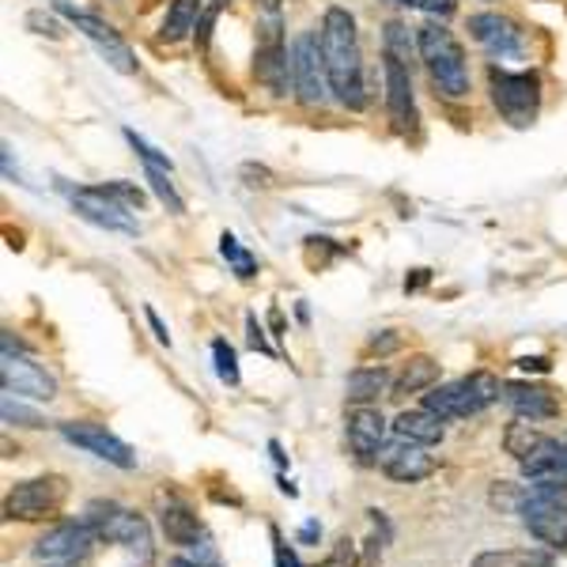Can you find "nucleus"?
<instances>
[{"label":"nucleus","mask_w":567,"mask_h":567,"mask_svg":"<svg viewBox=\"0 0 567 567\" xmlns=\"http://www.w3.org/2000/svg\"><path fill=\"white\" fill-rule=\"evenodd\" d=\"M246 333H250V349H258V352H272L269 349V341H265V329L258 326V318H246Z\"/></svg>","instance_id":"obj_39"},{"label":"nucleus","mask_w":567,"mask_h":567,"mask_svg":"<svg viewBox=\"0 0 567 567\" xmlns=\"http://www.w3.org/2000/svg\"><path fill=\"white\" fill-rule=\"evenodd\" d=\"M231 4V0H208V8L200 12V23H197V45L205 50L208 45V34H213V23H216V16L224 12V8Z\"/></svg>","instance_id":"obj_36"},{"label":"nucleus","mask_w":567,"mask_h":567,"mask_svg":"<svg viewBox=\"0 0 567 567\" xmlns=\"http://www.w3.org/2000/svg\"><path fill=\"white\" fill-rule=\"evenodd\" d=\"M465 393H470V405L473 413H481V409H488L492 401L499 398V379L492 371H473L470 379H462Z\"/></svg>","instance_id":"obj_28"},{"label":"nucleus","mask_w":567,"mask_h":567,"mask_svg":"<svg viewBox=\"0 0 567 567\" xmlns=\"http://www.w3.org/2000/svg\"><path fill=\"white\" fill-rule=\"evenodd\" d=\"M254 72H258V80L269 91H277V95H284L291 84V58L288 50H284V34H280V16L269 12V20L261 23V39H258V65H254Z\"/></svg>","instance_id":"obj_14"},{"label":"nucleus","mask_w":567,"mask_h":567,"mask_svg":"<svg viewBox=\"0 0 567 567\" xmlns=\"http://www.w3.org/2000/svg\"><path fill=\"white\" fill-rule=\"evenodd\" d=\"M398 344H401V341L390 333V337H371V344H368V349H371V352H393V349H398Z\"/></svg>","instance_id":"obj_42"},{"label":"nucleus","mask_w":567,"mask_h":567,"mask_svg":"<svg viewBox=\"0 0 567 567\" xmlns=\"http://www.w3.org/2000/svg\"><path fill=\"white\" fill-rule=\"evenodd\" d=\"M144 318H148V326L155 329V341H159V344H167V349H171V333H167V326L159 322V315H155V310L148 307V310H144Z\"/></svg>","instance_id":"obj_40"},{"label":"nucleus","mask_w":567,"mask_h":567,"mask_svg":"<svg viewBox=\"0 0 567 567\" xmlns=\"http://www.w3.org/2000/svg\"><path fill=\"white\" fill-rule=\"evenodd\" d=\"M84 523L95 529L99 542H114L122 545L125 553H130V560L136 567H148L155 560V545H152V529L144 523V515H136V511L122 507V503L114 499H95L87 503L84 511Z\"/></svg>","instance_id":"obj_3"},{"label":"nucleus","mask_w":567,"mask_h":567,"mask_svg":"<svg viewBox=\"0 0 567 567\" xmlns=\"http://www.w3.org/2000/svg\"><path fill=\"white\" fill-rule=\"evenodd\" d=\"M344 439H349V451L360 465L379 462L382 439H386V420L374 405H352L349 420H344Z\"/></svg>","instance_id":"obj_15"},{"label":"nucleus","mask_w":567,"mask_h":567,"mask_svg":"<svg viewBox=\"0 0 567 567\" xmlns=\"http://www.w3.org/2000/svg\"><path fill=\"white\" fill-rule=\"evenodd\" d=\"M537 560H529L526 553H481L473 567H534Z\"/></svg>","instance_id":"obj_35"},{"label":"nucleus","mask_w":567,"mask_h":567,"mask_svg":"<svg viewBox=\"0 0 567 567\" xmlns=\"http://www.w3.org/2000/svg\"><path fill=\"white\" fill-rule=\"evenodd\" d=\"M390 390V371L386 368H355L349 374V401L352 405H371Z\"/></svg>","instance_id":"obj_23"},{"label":"nucleus","mask_w":567,"mask_h":567,"mask_svg":"<svg viewBox=\"0 0 567 567\" xmlns=\"http://www.w3.org/2000/svg\"><path fill=\"white\" fill-rule=\"evenodd\" d=\"M526 371H548V360H523Z\"/></svg>","instance_id":"obj_43"},{"label":"nucleus","mask_w":567,"mask_h":567,"mask_svg":"<svg viewBox=\"0 0 567 567\" xmlns=\"http://www.w3.org/2000/svg\"><path fill=\"white\" fill-rule=\"evenodd\" d=\"M58 432L65 435L72 446H80V451L117 465V470H133L136 465V454L114 432H106L103 424H91V420H65V424H58Z\"/></svg>","instance_id":"obj_12"},{"label":"nucleus","mask_w":567,"mask_h":567,"mask_svg":"<svg viewBox=\"0 0 567 567\" xmlns=\"http://www.w3.org/2000/svg\"><path fill=\"white\" fill-rule=\"evenodd\" d=\"M69 200L80 219L103 227V231L141 235V219H136L133 208H125L122 200H114L103 186H76V189H69Z\"/></svg>","instance_id":"obj_9"},{"label":"nucleus","mask_w":567,"mask_h":567,"mask_svg":"<svg viewBox=\"0 0 567 567\" xmlns=\"http://www.w3.org/2000/svg\"><path fill=\"white\" fill-rule=\"evenodd\" d=\"M545 439H548V435H545V432H537L534 420H523V416H518L515 424H511L507 432H503V446H507V454H511L515 462H526L529 454H534L537 446L545 443Z\"/></svg>","instance_id":"obj_26"},{"label":"nucleus","mask_w":567,"mask_h":567,"mask_svg":"<svg viewBox=\"0 0 567 567\" xmlns=\"http://www.w3.org/2000/svg\"><path fill=\"white\" fill-rule=\"evenodd\" d=\"M291 87H296V99L303 106H326V99L333 95L318 31H303L291 45Z\"/></svg>","instance_id":"obj_6"},{"label":"nucleus","mask_w":567,"mask_h":567,"mask_svg":"<svg viewBox=\"0 0 567 567\" xmlns=\"http://www.w3.org/2000/svg\"><path fill=\"white\" fill-rule=\"evenodd\" d=\"M103 189L114 200H122L125 208H133V213H141L144 200H148V197H144V189L136 186V182H122V178H117V182H103Z\"/></svg>","instance_id":"obj_34"},{"label":"nucleus","mask_w":567,"mask_h":567,"mask_svg":"<svg viewBox=\"0 0 567 567\" xmlns=\"http://www.w3.org/2000/svg\"><path fill=\"white\" fill-rule=\"evenodd\" d=\"M277 567H303V564H299V556L291 553V548L280 542V537H277Z\"/></svg>","instance_id":"obj_41"},{"label":"nucleus","mask_w":567,"mask_h":567,"mask_svg":"<svg viewBox=\"0 0 567 567\" xmlns=\"http://www.w3.org/2000/svg\"><path fill=\"white\" fill-rule=\"evenodd\" d=\"M382 58L405 61L413 69V39H409V27L401 20H390L386 31H382Z\"/></svg>","instance_id":"obj_29"},{"label":"nucleus","mask_w":567,"mask_h":567,"mask_svg":"<svg viewBox=\"0 0 567 567\" xmlns=\"http://www.w3.org/2000/svg\"><path fill=\"white\" fill-rule=\"evenodd\" d=\"M420 409L435 413L439 420H465V416H473L470 393H465L462 382H446V386L424 390V405H420Z\"/></svg>","instance_id":"obj_22"},{"label":"nucleus","mask_w":567,"mask_h":567,"mask_svg":"<svg viewBox=\"0 0 567 567\" xmlns=\"http://www.w3.org/2000/svg\"><path fill=\"white\" fill-rule=\"evenodd\" d=\"M398 4L420 8V12H427V16H451L454 12V0H398Z\"/></svg>","instance_id":"obj_38"},{"label":"nucleus","mask_w":567,"mask_h":567,"mask_svg":"<svg viewBox=\"0 0 567 567\" xmlns=\"http://www.w3.org/2000/svg\"><path fill=\"white\" fill-rule=\"evenodd\" d=\"M315 537H318V526H315V523H307V526H303V542H315Z\"/></svg>","instance_id":"obj_44"},{"label":"nucleus","mask_w":567,"mask_h":567,"mask_svg":"<svg viewBox=\"0 0 567 567\" xmlns=\"http://www.w3.org/2000/svg\"><path fill=\"white\" fill-rule=\"evenodd\" d=\"M219 254H224V261L231 265V272L239 280H254V277H258V258H254V254L246 250V246L235 239L231 231L219 235Z\"/></svg>","instance_id":"obj_27"},{"label":"nucleus","mask_w":567,"mask_h":567,"mask_svg":"<svg viewBox=\"0 0 567 567\" xmlns=\"http://www.w3.org/2000/svg\"><path fill=\"white\" fill-rule=\"evenodd\" d=\"M382 80H386V114L398 133H416L420 110L413 95V69L405 61L382 58Z\"/></svg>","instance_id":"obj_13"},{"label":"nucleus","mask_w":567,"mask_h":567,"mask_svg":"<svg viewBox=\"0 0 567 567\" xmlns=\"http://www.w3.org/2000/svg\"><path fill=\"white\" fill-rule=\"evenodd\" d=\"M318 567H355V545L349 542V537H341V542L329 548V556Z\"/></svg>","instance_id":"obj_37"},{"label":"nucleus","mask_w":567,"mask_h":567,"mask_svg":"<svg viewBox=\"0 0 567 567\" xmlns=\"http://www.w3.org/2000/svg\"><path fill=\"white\" fill-rule=\"evenodd\" d=\"M379 465H382V473L398 484H416V481H427L435 473L432 454H427L420 443H409V439H401V443H393L390 451H382Z\"/></svg>","instance_id":"obj_18"},{"label":"nucleus","mask_w":567,"mask_h":567,"mask_svg":"<svg viewBox=\"0 0 567 567\" xmlns=\"http://www.w3.org/2000/svg\"><path fill=\"white\" fill-rule=\"evenodd\" d=\"M393 435L409 439V443H420V446H435V443H443L446 427H443V420L435 413H427V409H405V413H398V420H393Z\"/></svg>","instance_id":"obj_21"},{"label":"nucleus","mask_w":567,"mask_h":567,"mask_svg":"<svg viewBox=\"0 0 567 567\" xmlns=\"http://www.w3.org/2000/svg\"><path fill=\"white\" fill-rule=\"evenodd\" d=\"M95 542L99 537L87 523H61L34 542V560H42L50 567H72V564L87 560Z\"/></svg>","instance_id":"obj_10"},{"label":"nucleus","mask_w":567,"mask_h":567,"mask_svg":"<svg viewBox=\"0 0 567 567\" xmlns=\"http://www.w3.org/2000/svg\"><path fill=\"white\" fill-rule=\"evenodd\" d=\"M159 526L167 534L171 545H182V548H194L200 537V523L197 515L189 511V503H182L178 496H163L159 499Z\"/></svg>","instance_id":"obj_20"},{"label":"nucleus","mask_w":567,"mask_h":567,"mask_svg":"<svg viewBox=\"0 0 567 567\" xmlns=\"http://www.w3.org/2000/svg\"><path fill=\"white\" fill-rule=\"evenodd\" d=\"M125 141L133 144V152L144 159V167H159V171H175V163H171V155L167 152H159V148H152L148 141H144L141 133H133V130H125Z\"/></svg>","instance_id":"obj_32"},{"label":"nucleus","mask_w":567,"mask_h":567,"mask_svg":"<svg viewBox=\"0 0 567 567\" xmlns=\"http://www.w3.org/2000/svg\"><path fill=\"white\" fill-rule=\"evenodd\" d=\"M69 499V481L50 473V477H31L20 481L4 496V518L8 523H42L53 518Z\"/></svg>","instance_id":"obj_5"},{"label":"nucleus","mask_w":567,"mask_h":567,"mask_svg":"<svg viewBox=\"0 0 567 567\" xmlns=\"http://www.w3.org/2000/svg\"><path fill=\"white\" fill-rule=\"evenodd\" d=\"M200 23V0H171V12L159 27L163 42H182Z\"/></svg>","instance_id":"obj_25"},{"label":"nucleus","mask_w":567,"mask_h":567,"mask_svg":"<svg viewBox=\"0 0 567 567\" xmlns=\"http://www.w3.org/2000/svg\"><path fill=\"white\" fill-rule=\"evenodd\" d=\"M416 50L424 61L427 76H432L435 91L451 103L470 99V61H465L462 42L446 31L443 23H424L416 31Z\"/></svg>","instance_id":"obj_2"},{"label":"nucleus","mask_w":567,"mask_h":567,"mask_svg":"<svg viewBox=\"0 0 567 567\" xmlns=\"http://www.w3.org/2000/svg\"><path fill=\"white\" fill-rule=\"evenodd\" d=\"M488 91L492 103L503 114V122H511L515 130L537 122V110H542V80L534 72H507L492 69L488 72Z\"/></svg>","instance_id":"obj_4"},{"label":"nucleus","mask_w":567,"mask_h":567,"mask_svg":"<svg viewBox=\"0 0 567 567\" xmlns=\"http://www.w3.org/2000/svg\"><path fill=\"white\" fill-rule=\"evenodd\" d=\"M503 401L515 409V416L534 420V424L560 413V401L553 398V390L537 386V382H511V386H503Z\"/></svg>","instance_id":"obj_19"},{"label":"nucleus","mask_w":567,"mask_h":567,"mask_svg":"<svg viewBox=\"0 0 567 567\" xmlns=\"http://www.w3.org/2000/svg\"><path fill=\"white\" fill-rule=\"evenodd\" d=\"M0 413H4V424H20V427H42L45 424L39 413H31V409H23L20 401H16V393H4Z\"/></svg>","instance_id":"obj_33"},{"label":"nucleus","mask_w":567,"mask_h":567,"mask_svg":"<svg viewBox=\"0 0 567 567\" xmlns=\"http://www.w3.org/2000/svg\"><path fill=\"white\" fill-rule=\"evenodd\" d=\"M526 529L548 548H567V503H560L556 488H537L523 503Z\"/></svg>","instance_id":"obj_11"},{"label":"nucleus","mask_w":567,"mask_h":567,"mask_svg":"<svg viewBox=\"0 0 567 567\" xmlns=\"http://www.w3.org/2000/svg\"><path fill=\"white\" fill-rule=\"evenodd\" d=\"M322 58L329 72L333 99L349 110L368 106V84H363V53H360V31L349 8H326L322 16Z\"/></svg>","instance_id":"obj_1"},{"label":"nucleus","mask_w":567,"mask_h":567,"mask_svg":"<svg viewBox=\"0 0 567 567\" xmlns=\"http://www.w3.org/2000/svg\"><path fill=\"white\" fill-rule=\"evenodd\" d=\"M439 379V363L432 355H413V360L405 363V371L398 374V382H393V393L398 398H405V393H424L432 390Z\"/></svg>","instance_id":"obj_24"},{"label":"nucleus","mask_w":567,"mask_h":567,"mask_svg":"<svg viewBox=\"0 0 567 567\" xmlns=\"http://www.w3.org/2000/svg\"><path fill=\"white\" fill-rule=\"evenodd\" d=\"M0 382H4V393H16V398H31V401L58 398V379L42 363H34L31 355L12 349L8 337H4V355H0Z\"/></svg>","instance_id":"obj_8"},{"label":"nucleus","mask_w":567,"mask_h":567,"mask_svg":"<svg viewBox=\"0 0 567 567\" xmlns=\"http://www.w3.org/2000/svg\"><path fill=\"white\" fill-rule=\"evenodd\" d=\"M144 175H148L152 182V194L167 205V213H175L182 216L186 213V200L178 197V189H175V182H171V171H159V167H144Z\"/></svg>","instance_id":"obj_30"},{"label":"nucleus","mask_w":567,"mask_h":567,"mask_svg":"<svg viewBox=\"0 0 567 567\" xmlns=\"http://www.w3.org/2000/svg\"><path fill=\"white\" fill-rule=\"evenodd\" d=\"M523 465V477L534 481V488H567V435H548Z\"/></svg>","instance_id":"obj_17"},{"label":"nucleus","mask_w":567,"mask_h":567,"mask_svg":"<svg viewBox=\"0 0 567 567\" xmlns=\"http://www.w3.org/2000/svg\"><path fill=\"white\" fill-rule=\"evenodd\" d=\"M470 34L488 50V58H496V61L523 53V31H518L515 20H507V16H499V12L470 16Z\"/></svg>","instance_id":"obj_16"},{"label":"nucleus","mask_w":567,"mask_h":567,"mask_svg":"<svg viewBox=\"0 0 567 567\" xmlns=\"http://www.w3.org/2000/svg\"><path fill=\"white\" fill-rule=\"evenodd\" d=\"M213 360H216V374H219V382H227V386H235V382H239V360H235V349L224 341V337H216V341H213Z\"/></svg>","instance_id":"obj_31"},{"label":"nucleus","mask_w":567,"mask_h":567,"mask_svg":"<svg viewBox=\"0 0 567 567\" xmlns=\"http://www.w3.org/2000/svg\"><path fill=\"white\" fill-rule=\"evenodd\" d=\"M53 8H58V12L65 16V20H69L72 27H76V31L84 34V39H87L91 45H95L99 58H103L110 69L122 72V76H133V72H136V53L130 50V42H125L122 34L114 31V27H110L106 20H99V16L80 12V8L65 4V0H58Z\"/></svg>","instance_id":"obj_7"}]
</instances>
